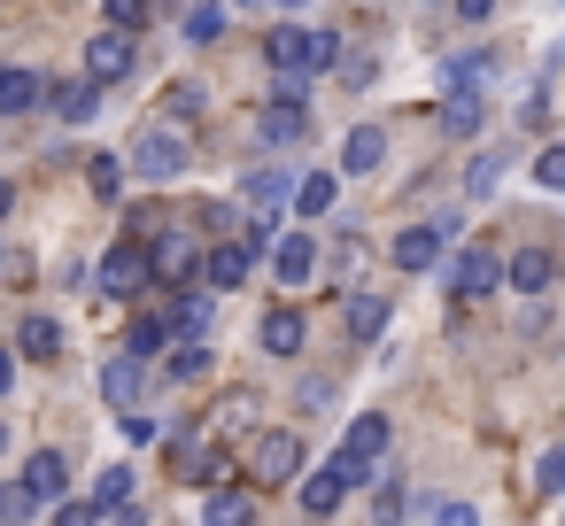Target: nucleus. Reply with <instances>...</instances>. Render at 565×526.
Instances as JSON below:
<instances>
[{
  "mask_svg": "<svg viewBox=\"0 0 565 526\" xmlns=\"http://www.w3.org/2000/svg\"><path fill=\"white\" fill-rule=\"evenodd\" d=\"M140 387H148V379H140V356H132V348L102 364V395H109V410H132V402H140Z\"/></svg>",
  "mask_w": 565,
  "mask_h": 526,
  "instance_id": "412c9836",
  "label": "nucleus"
},
{
  "mask_svg": "<svg viewBox=\"0 0 565 526\" xmlns=\"http://www.w3.org/2000/svg\"><path fill=\"white\" fill-rule=\"evenodd\" d=\"M550 279H557V256H550V248H511V287H519L526 302H542Z\"/></svg>",
  "mask_w": 565,
  "mask_h": 526,
  "instance_id": "a211bd4d",
  "label": "nucleus"
},
{
  "mask_svg": "<svg viewBox=\"0 0 565 526\" xmlns=\"http://www.w3.org/2000/svg\"><path fill=\"white\" fill-rule=\"evenodd\" d=\"M94 279H102V294L125 302V294H140V287H156V248H148V240H117Z\"/></svg>",
  "mask_w": 565,
  "mask_h": 526,
  "instance_id": "6e6552de",
  "label": "nucleus"
},
{
  "mask_svg": "<svg viewBox=\"0 0 565 526\" xmlns=\"http://www.w3.org/2000/svg\"><path fill=\"white\" fill-rule=\"evenodd\" d=\"M47 526H102V503H55Z\"/></svg>",
  "mask_w": 565,
  "mask_h": 526,
  "instance_id": "79ce46f5",
  "label": "nucleus"
},
{
  "mask_svg": "<svg viewBox=\"0 0 565 526\" xmlns=\"http://www.w3.org/2000/svg\"><path fill=\"white\" fill-rule=\"evenodd\" d=\"M248 418H256V395H225V402L202 418V433H210V441H225V433H248Z\"/></svg>",
  "mask_w": 565,
  "mask_h": 526,
  "instance_id": "cd10ccee",
  "label": "nucleus"
},
{
  "mask_svg": "<svg viewBox=\"0 0 565 526\" xmlns=\"http://www.w3.org/2000/svg\"><path fill=\"white\" fill-rule=\"evenodd\" d=\"M86 186H94V202H125V194H117V186H125V163H117V155H94V163H86Z\"/></svg>",
  "mask_w": 565,
  "mask_h": 526,
  "instance_id": "7c9ffc66",
  "label": "nucleus"
},
{
  "mask_svg": "<svg viewBox=\"0 0 565 526\" xmlns=\"http://www.w3.org/2000/svg\"><path fill=\"white\" fill-rule=\"evenodd\" d=\"M63 348H71V341H63L55 318H40V310L17 318V356H24V364H63Z\"/></svg>",
  "mask_w": 565,
  "mask_h": 526,
  "instance_id": "ddd939ff",
  "label": "nucleus"
},
{
  "mask_svg": "<svg viewBox=\"0 0 565 526\" xmlns=\"http://www.w3.org/2000/svg\"><path fill=\"white\" fill-rule=\"evenodd\" d=\"M287 9H302V0H287Z\"/></svg>",
  "mask_w": 565,
  "mask_h": 526,
  "instance_id": "3c124183",
  "label": "nucleus"
},
{
  "mask_svg": "<svg viewBox=\"0 0 565 526\" xmlns=\"http://www.w3.org/2000/svg\"><path fill=\"white\" fill-rule=\"evenodd\" d=\"M488 71H495L488 55H457V63H449V94H480V78H488Z\"/></svg>",
  "mask_w": 565,
  "mask_h": 526,
  "instance_id": "c9c22d12",
  "label": "nucleus"
},
{
  "mask_svg": "<svg viewBox=\"0 0 565 526\" xmlns=\"http://www.w3.org/2000/svg\"><path fill=\"white\" fill-rule=\"evenodd\" d=\"M387 318H395V310H387V294H349V333H356V341H380V333H387Z\"/></svg>",
  "mask_w": 565,
  "mask_h": 526,
  "instance_id": "bb28decb",
  "label": "nucleus"
},
{
  "mask_svg": "<svg viewBox=\"0 0 565 526\" xmlns=\"http://www.w3.org/2000/svg\"><path fill=\"white\" fill-rule=\"evenodd\" d=\"M372 526H403V487H380L372 495Z\"/></svg>",
  "mask_w": 565,
  "mask_h": 526,
  "instance_id": "c03bdc74",
  "label": "nucleus"
},
{
  "mask_svg": "<svg viewBox=\"0 0 565 526\" xmlns=\"http://www.w3.org/2000/svg\"><path fill=\"white\" fill-rule=\"evenodd\" d=\"M380 163H387V132H380V125H356V132L341 140V171H356V179H372Z\"/></svg>",
  "mask_w": 565,
  "mask_h": 526,
  "instance_id": "6ab92c4d",
  "label": "nucleus"
},
{
  "mask_svg": "<svg viewBox=\"0 0 565 526\" xmlns=\"http://www.w3.org/2000/svg\"><path fill=\"white\" fill-rule=\"evenodd\" d=\"M47 94H55V86H47L40 71H0V109H9V117H32Z\"/></svg>",
  "mask_w": 565,
  "mask_h": 526,
  "instance_id": "4be33fe9",
  "label": "nucleus"
},
{
  "mask_svg": "<svg viewBox=\"0 0 565 526\" xmlns=\"http://www.w3.org/2000/svg\"><path fill=\"white\" fill-rule=\"evenodd\" d=\"M302 472V433L295 426H264L256 441H248V480L256 487H287Z\"/></svg>",
  "mask_w": 565,
  "mask_h": 526,
  "instance_id": "20e7f679",
  "label": "nucleus"
},
{
  "mask_svg": "<svg viewBox=\"0 0 565 526\" xmlns=\"http://www.w3.org/2000/svg\"><path fill=\"white\" fill-rule=\"evenodd\" d=\"M233 472H241V457H233V441H225V449H210V457H202L194 487H233Z\"/></svg>",
  "mask_w": 565,
  "mask_h": 526,
  "instance_id": "72a5a7b5",
  "label": "nucleus"
},
{
  "mask_svg": "<svg viewBox=\"0 0 565 526\" xmlns=\"http://www.w3.org/2000/svg\"><path fill=\"white\" fill-rule=\"evenodd\" d=\"M302 341H310V325H302V310H264V356H302Z\"/></svg>",
  "mask_w": 565,
  "mask_h": 526,
  "instance_id": "aec40b11",
  "label": "nucleus"
},
{
  "mask_svg": "<svg viewBox=\"0 0 565 526\" xmlns=\"http://www.w3.org/2000/svg\"><path fill=\"white\" fill-rule=\"evenodd\" d=\"M387 457V418L380 410H364L349 433H341V449H333V464H341V480L349 487H372V464Z\"/></svg>",
  "mask_w": 565,
  "mask_h": 526,
  "instance_id": "423d86ee",
  "label": "nucleus"
},
{
  "mask_svg": "<svg viewBox=\"0 0 565 526\" xmlns=\"http://www.w3.org/2000/svg\"><path fill=\"white\" fill-rule=\"evenodd\" d=\"M480 125H488L480 94H441V109H434V132H441V140H472Z\"/></svg>",
  "mask_w": 565,
  "mask_h": 526,
  "instance_id": "dca6fc26",
  "label": "nucleus"
},
{
  "mask_svg": "<svg viewBox=\"0 0 565 526\" xmlns=\"http://www.w3.org/2000/svg\"><path fill=\"white\" fill-rule=\"evenodd\" d=\"M40 511H47V503H40V495H32V480H24V472H17V480H9V487H0V518H9V526H32V518H40Z\"/></svg>",
  "mask_w": 565,
  "mask_h": 526,
  "instance_id": "c85d7f7f",
  "label": "nucleus"
},
{
  "mask_svg": "<svg viewBox=\"0 0 565 526\" xmlns=\"http://www.w3.org/2000/svg\"><path fill=\"white\" fill-rule=\"evenodd\" d=\"M78 71H86L94 86H125V78L140 71L132 32H117V24H109V32H94V40H86V55H78Z\"/></svg>",
  "mask_w": 565,
  "mask_h": 526,
  "instance_id": "0eeeda50",
  "label": "nucleus"
},
{
  "mask_svg": "<svg viewBox=\"0 0 565 526\" xmlns=\"http://www.w3.org/2000/svg\"><path fill=\"white\" fill-rule=\"evenodd\" d=\"M24 480H32V495H40L47 511H55V503H71V457H63V449H32Z\"/></svg>",
  "mask_w": 565,
  "mask_h": 526,
  "instance_id": "4468645a",
  "label": "nucleus"
},
{
  "mask_svg": "<svg viewBox=\"0 0 565 526\" xmlns=\"http://www.w3.org/2000/svg\"><path fill=\"white\" fill-rule=\"evenodd\" d=\"M233 9H256V0H233Z\"/></svg>",
  "mask_w": 565,
  "mask_h": 526,
  "instance_id": "8fccbe9b",
  "label": "nucleus"
},
{
  "mask_svg": "<svg viewBox=\"0 0 565 526\" xmlns=\"http://www.w3.org/2000/svg\"><path fill=\"white\" fill-rule=\"evenodd\" d=\"M318 264H326V248H318L310 233H287V240L271 248V279H279V287H310Z\"/></svg>",
  "mask_w": 565,
  "mask_h": 526,
  "instance_id": "f8f14e48",
  "label": "nucleus"
},
{
  "mask_svg": "<svg viewBox=\"0 0 565 526\" xmlns=\"http://www.w3.org/2000/svg\"><path fill=\"white\" fill-rule=\"evenodd\" d=\"M163 109H171V117H194V109H202V94H194V86H171V94H163Z\"/></svg>",
  "mask_w": 565,
  "mask_h": 526,
  "instance_id": "a18cd8bd",
  "label": "nucleus"
},
{
  "mask_svg": "<svg viewBox=\"0 0 565 526\" xmlns=\"http://www.w3.org/2000/svg\"><path fill=\"white\" fill-rule=\"evenodd\" d=\"M94 503H102V511H117V503H132V464H109V472L94 480Z\"/></svg>",
  "mask_w": 565,
  "mask_h": 526,
  "instance_id": "f704fd0d",
  "label": "nucleus"
},
{
  "mask_svg": "<svg viewBox=\"0 0 565 526\" xmlns=\"http://www.w3.org/2000/svg\"><path fill=\"white\" fill-rule=\"evenodd\" d=\"M449 9H457L465 24H488V17H495V0H449Z\"/></svg>",
  "mask_w": 565,
  "mask_h": 526,
  "instance_id": "09e8293b",
  "label": "nucleus"
},
{
  "mask_svg": "<svg viewBox=\"0 0 565 526\" xmlns=\"http://www.w3.org/2000/svg\"><path fill=\"white\" fill-rule=\"evenodd\" d=\"M372 78H380V55H341V86L349 94H364Z\"/></svg>",
  "mask_w": 565,
  "mask_h": 526,
  "instance_id": "58836bf2",
  "label": "nucleus"
},
{
  "mask_svg": "<svg viewBox=\"0 0 565 526\" xmlns=\"http://www.w3.org/2000/svg\"><path fill=\"white\" fill-rule=\"evenodd\" d=\"M163 318H171V333H179V341H202V333H210V318H217V294H210V287H202V294H179Z\"/></svg>",
  "mask_w": 565,
  "mask_h": 526,
  "instance_id": "5701e85b",
  "label": "nucleus"
},
{
  "mask_svg": "<svg viewBox=\"0 0 565 526\" xmlns=\"http://www.w3.org/2000/svg\"><path fill=\"white\" fill-rule=\"evenodd\" d=\"M434 526H480V511H472V503H441Z\"/></svg>",
  "mask_w": 565,
  "mask_h": 526,
  "instance_id": "49530a36",
  "label": "nucleus"
},
{
  "mask_svg": "<svg viewBox=\"0 0 565 526\" xmlns=\"http://www.w3.org/2000/svg\"><path fill=\"white\" fill-rule=\"evenodd\" d=\"M287 202H295V179H287L279 163H256V171L241 179V210H248V225H271Z\"/></svg>",
  "mask_w": 565,
  "mask_h": 526,
  "instance_id": "9d476101",
  "label": "nucleus"
},
{
  "mask_svg": "<svg viewBox=\"0 0 565 526\" xmlns=\"http://www.w3.org/2000/svg\"><path fill=\"white\" fill-rule=\"evenodd\" d=\"M186 132L179 125H148L140 140H132V179H148V186H163V179H186Z\"/></svg>",
  "mask_w": 565,
  "mask_h": 526,
  "instance_id": "7ed1b4c3",
  "label": "nucleus"
},
{
  "mask_svg": "<svg viewBox=\"0 0 565 526\" xmlns=\"http://www.w3.org/2000/svg\"><path fill=\"white\" fill-rule=\"evenodd\" d=\"M202 372H210V348L202 341H186V348L163 356V379H202Z\"/></svg>",
  "mask_w": 565,
  "mask_h": 526,
  "instance_id": "473e14b6",
  "label": "nucleus"
},
{
  "mask_svg": "<svg viewBox=\"0 0 565 526\" xmlns=\"http://www.w3.org/2000/svg\"><path fill=\"white\" fill-rule=\"evenodd\" d=\"M102 9H109L117 32H140V24H148V0H102Z\"/></svg>",
  "mask_w": 565,
  "mask_h": 526,
  "instance_id": "37998d69",
  "label": "nucleus"
},
{
  "mask_svg": "<svg viewBox=\"0 0 565 526\" xmlns=\"http://www.w3.org/2000/svg\"><path fill=\"white\" fill-rule=\"evenodd\" d=\"M102 526H148V511L140 503H117V511H102Z\"/></svg>",
  "mask_w": 565,
  "mask_h": 526,
  "instance_id": "de8ad7c7",
  "label": "nucleus"
},
{
  "mask_svg": "<svg viewBox=\"0 0 565 526\" xmlns=\"http://www.w3.org/2000/svg\"><path fill=\"white\" fill-rule=\"evenodd\" d=\"M341 495H349L341 464H318V472L302 480V511H310V518H333V511H341Z\"/></svg>",
  "mask_w": 565,
  "mask_h": 526,
  "instance_id": "b1692460",
  "label": "nucleus"
},
{
  "mask_svg": "<svg viewBox=\"0 0 565 526\" xmlns=\"http://www.w3.org/2000/svg\"><path fill=\"white\" fill-rule=\"evenodd\" d=\"M503 171H511V148H480V155L465 163V194H472V202H488V194L503 186Z\"/></svg>",
  "mask_w": 565,
  "mask_h": 526,
  "instance_id": "393cba45",
  "label": "nucleus"
},
{
  "mask_svg": "<svg viewBox=\"0 0 565 526\" xmlns=\"http://www.w3.org/2000/svg\"><path fill=\"white\" fill-rule=\"evenodd\" d=\"M264 63H271L279 78H287V71H295V78H318V71L341 63V40H333V32H310V24H271V32H264Z\"/></svg>",
  "mask_w": 565,
  "mask_h": 526,
  "instance_id": "f257e3e1",
  "label": "nucleus"
},
{
  "mask_svg": "<svg viewBox=\"0 0 565 526\" xmlns=\"http://www.w3.org/2000/svg\"><path fill=\"white\" fill-rule=\"evenodd\" d=\"M202 526H256V503H248V487H210V503H202Z\"/></svg>",
  "mask_w": 565,
  "mask_h": 526,
  "instance_id": "a878e982",
  "label": "nucleus"
},
{
  "mask_svg": "<svg viewBox=\"0 0 565 526\" xmlns=\"http://www.w3.org/2000/svg\"><path fill=\"white\" fill-rule=\"evenodd\" d=\"M295 210H302V217H326V210H333V171L295 179Z\"/></svg>",
  "mask_w": 565,
  "mask_h": 526,
  "instance_id": "c756f323",
  "label": "nucleus"
},
{
  "mask_svg": "<svg viewBox=\"0 0 565 526\" xmlns=\"http://www.w3.org/2000/svg\"><path fill=\"white\" fill-rule=\"evenodd\" d=\"M534 495H565V441H550L534 457Z\"/></svg>",
  "mask_w": 565,
  "mask_h": 526,
  "instance_id": "2f4dec72",
  "label": "nucleus"
},
{
  "mask_svg": "<svg viewBox=\"0 0 565 526\" xmlns=\"http://www.w3.org/2000/svg\"><path fill=\"white\" fill-rule=\"evenodd\" d=\"M326 402H333V379H295V410H310V418H318Z\"/></svg>",
  "mask_w": 565,
  "mask_h": 526,
  "instance_id": "a19ab883",
  "label": "nucleus"
},
{
  "mask_svg": "<svg viewBox=\"0 0 565 526\" xmlns=\"http://www.w3.org/2000/svg\"><path fill=\"white\" fill-rule=\"evenodd\" d=\"M210 40H225V9H194L186 17V47H210Z\"/></svg>",
  "mask_w": 565,
  "mask_h": 526,
  "instance_id": "4c0bfd02",
  "label": "nucleus"
},
{
  "mask_svg": "<svg viewBox=\"0 0 565 526\" xmlns=\"http://www.w3.org/2000/svg\"><path fill=\"white\" fill-rule=\"evenodd\" d=\"M271 256V225H248L241 240H217L210 248V271H202V287L210 294H233V287H248V271Z\"/></svg>",
  "mask_w": 565,
  "mask_h": 526,
  "instance_id": "f03ea898",
  "label": "nucleus"
},
{
  "mask_svg": "<svg viewBox=\"0 0 565 526\" xmlns=\"http://www.w3.org/2000/svg\"><path fill=\"white\" fill-rule=\"evenodd\" d=\"M148 248H156V279H163V287H179V294L210 271V248H202L194 233H156Z\"/></svg>",
  "mask_w": 565,
  "mask_h": 526,
  "instance_id": "1a4fd4ad",
  "label": "nucleus"
},
{
  "mask_svg": "<svg viewBox=\"0 0 565 526\" xmlns=\"http://www.w3.org/2000/svg\"><path fill=\"white\" fill-rule=\"evenodd\" d=\"M302 132H310V101L271 94V101H264V117H256V140H264V148H295Z\"/></svg>",
  "mask_w": 565,
  "mask_h": 526,
  "instance_id": "9b49d317",
  "label": "nucleus"
},
{
  "mask_svg": "<svg viewBox=\"0 0 565 526\" xmlns=\"http://www.w3.org/2000/svg\"><path fill=\"white\" fill-rule=\"evenodd\" d=\"M434 9H441V0H434Z\"/></svg>",
  "mask_w": 565,
  "mask_h": 526,
  "instance_id": "603ef678",
  "label": "nucleus"
},
{
  "mask_svg": "<svg viewBox=\"0 0 565 526\" xmlns=\"http://www.w3.org/2000/svg\"><path fill=\"white\" fill-rule=\"evenodd\" d=\"M47 109H55L63 125H94V109H102V86H94V78H55Z\"/></svg>",
  "mask_w": 565,
  "mask_h": 526,
  "instance_id": "2eb2a0df",
  "label": "nucleus"
},
{
  "mask_svg": "<svg viewBox=\"0 0 565 526\" xmlns=\"http://www.w3.org/2000/svg\"><path fill=\"white\" fill-rule=\"evenodd\" d=\"M163 333H171V318H140L125 348H132V356H156V348H163Z\"/></svg>",
  "mask_w": 565,
  "mask_h": 526,
  "instance_id": "ea45409f",
  "label": "nucleus"
},
{
  "mask_svg": "<svg viewBox=\"0 0 565 526\" xmlns=\"http://www.w3.org/2000/svg\"><path fill=\"white\" fill-rule=\"evenodd\" d=\"M441 240H449V225H441V217H434V225H411V233H395V264H403V271H434Z\"/></svg>",
  "mask_w": 565,
  "mask_h": 526,
  "instance_id": "f3484780",
  "label": "nucleus"
},
{
  "mask_svg": "<svg viewBox=\"0 0 565 526\" xmlns=\"http://www.w3.org/2000/svg\"><path fill=\"white\" fill-rule=\"evenodd\" d=\"M495 279H511V256H495V248H457V264H449V302L472 310V302L495 294Z\"/></svg>",
  "mask_w": 565,
  "mask_h": 526,
  "instance_id": "39448f33",
  "label": "nucleus"
},
{
  "mask_svg": "<svg viewBox=\"0 0 565 526\" xmlns=\"http://www.w3.org/2000/svg\"><path fill=\"white\" fill-rule=\"evenodd\" d=\"M534 186L565 194V140H557V148H534Z\"/></svg>",
  "mask_w": 565,
  "mask_h": 526,
  "instance_id": "e433bc0d",
  "label": "nucleus"
}]
</instances>
